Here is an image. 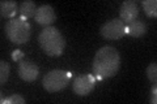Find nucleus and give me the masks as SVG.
Wrapping results in <instances>:
<instances>
[{
    "instance_id": "2",
    "label": "nucleus",
    "mask_w": 157,
    "mask_h": 104,
    "mask_svg": "<svg viewBox=\"0 0 157 104\" xmlns=\"http://www.w3.org/2000/svg\"><path fill=\"white\" fill-rule=\"evenodd\" d=\"M38 43L48 56H60L66 48V39L56 27L47 26L39 33Z\"/></svg>"
},
{
    "instance_id": "14",
    "label": "nucleus",
    "mask_w": 157,
    "mask_h": 104,
    "mask_svg": "<svg viewBox=\"0 0 157 104\" xmlns=\"http://www.w3.org/2000/svg\"><path fill=\"white\" fill-rule=\"evenodd\" d=\"M9 64L7 61L2 60L0 61V85H4L7 81H8V77H9Z\"/></svg>"
},
{
    "instance_id": "15",
    "label": "nucleus",
    "mask_w": 157,
    "mask_h": 104,
    "mask_svg": "<svg viewBox=\"0 0 157 104\" xmlns=\"http://www.w3.org/2000/svg\"><path fill=\"white\" fill-rule=\"evenodd\" d=\"M147 77L148 80L152 82V83H156V80H157V64L156 63H152L148 65L147 68Z\"/></svg>"
},
{
    "instance_id": "8",
    "label": "nucleus",
    "mask_w": 157,
    "mask_h": 104,
    "mask_svg": "<svg viewBox=\"0 0 157 104\" xmlns=\"http://www.w3.org/2000/svg\"><path fill=\"white\" fill-rule=\"evenodd\" d=\"M139 16V5L135 0H126L121 4L119 8V18L124 23H130L135 21Z\"/></svg>"
},
{
    "instance_id": "13",
    "label": "nucleus",
    "mask_w": 157,
    "mask_h": 104,
    "mask_svg": "<svg viewBox=\"0 0 157 104\" xmlns=\"http://www.w3.org/2000/svg\"><path fill=\"white\" fill-rule=\"evenodd\" d=\"M141 7H143L145 14L148 17H156L157 16V2L156 0H143L141 2Z\"/></svg>"
},
{
    "instance_id": "4",
    "label": "nucleus",
    "mask_w": 157,
    "mask_h": 104,
    "mask_svg": "<svg viewBox=\"0 0 157 104\" xmlns=\"http://www.w3.org/2000/svg\"><path fill=\"white\" fill-rule=\"evenodd\" d=\"M71 73L66 70H60V69H55V70L48 72L45 77H43L42 85L45 90L48 92H58L66 88L70 81Z\"/></svg>"
},
{
    "instance_id": "17",
    "label": "nucleus",
    "mask_w": 157,
    "mask_h": 104,
    "mask_svg": "<svg viewBox=\"0 0 157 104\" xmlns=\"http://www.w3.org/2000/svg\"><path fill=\"white\" fill-rule=\"evenodd\" d=\"M149 103L151 104H156L157 103V86L153 85L151 88V98H149Z\"/></svg>"
},
{
    "instance_id": "1",
    "label": "nucleus",
    "mask_w": 157,
    "mask_h": 104,
    "mask_svg": "<svg viewBox=\"0 0 157 104\" xmlns=\"http://www.w3.org/2000/svg\"><path fill=\"white\" fill-rule=\"evenodd\" d=\"M121 55L114 47L105 46L96 52L92 63V72L98 80L111 78L119 70Z\"/></svg>"
},
{
    "instance_id": "5",
    "label": "nucleus",
    "mask_w": 157,
    "mask_h": 104,
    "mask_svg": "<svg viewBox=\"0 0 157 104\" xmlns=\"http://www.w3.org/2000/svg\"><path fill=\"white\" fill-rule=\"evenodd\" d=\"M100 34L107 41H117L127 34V26L121 18H113L102 25Z\"/></svg>"
},
{
    "instance_id": "3",
    "label": "nucleus",
    "mask_w": 157,
    "mask_h": 104,
    "mask_svg": "<svg viewBox=\"0 0 157 104\" xmlns=\"http://www.w3.org/2000/svg\"><path fill=\"white\" fill-rule=\"evenodd\" d=\"M32 27L24 18H12L6 23V34L14 44H24L30 39Z\"/></svg>"
},
{
    "instance_id": "7",
    "label": "nucleus",
    "mask_w": 157,
    "mask_h": 104,
    "mask_svg": "<svg viewBox=\"0 0 157 104\" xmlns=\"http://www.w3.org/2000/svg\"><path fill=\"white\" fill-rule=\"evenodd\" d=\"M18 77L25 82H33L37 80L38 74H39V69L38 66L30 60H20L18 63Z\"/></svg>"
},
{
    "instance_id": "18",
    "label": "nucleus",
    "mask_w": 157,
    "mask_h": 104,
    "mask_svg": "<svg viewBox=\"0 0 157 104\" xmlns=\"http://www.w3.org/2000/svg\"><path fill=\"white\" fill-rule=\"evenodd\" d=\"M18 57H22V53H20V51H14L13 59H14V60H18Z\"/></svg>"
},
{
    "instance_id": "12",
    "label": "nucleus",
    "mask_w": 157,
    "mask_h": 104,
    "mask_svg": "<svg viewBox=\"0 0 157 104\" xmlns=\"http://www.w3.org/2000/svg\"><path fill=\"white\" fill-rule=\"evenodd\" d=\"M37 5L34 2H30V0H26V2H22L21 5H20V13H21V18H32L36 17L37 13Z\"/></svg>"
},
{
    "instance_id": "11",
    "label": "nucleus",
    "mask_w": 157,
    "mask_h": 104,
    "mask_svg": "<svg viewBox=\"0 0 157 104\" xmlns=\"http://www.w3.org/2000/svg\"><path fill=\"white\" fill-rule=\"evenodd\" d=\"M18 11V5L16 2H6L3 0L0 3V13H2V17L3 18H13L14 14L17 13Z\"/></svg>"
},
{
    "instance_id": "9",
    "label": "nucleus",
    "mask_w": 157,
    "mask_h": 104,
    "mask_svg": "<svg viewBox=\"0 0 157 104\" xmlns=\"http://www.w3.org/2000/svg\"><path fill=\"white\" fill-rule=\"evenodd\" d=\"M36 21L37 23L42 25V26H48L56 21V14L55 11L51 5H47V4H43V5L38 7L37 9V13H36Z\"/></svg>"
},
{
    "instance_id": "6",
    "label": "nucleus",
    "mask_w": 157,
    "mask_h": 104,
    "mask_svg": "<svg viewBox=\"0 0 157 104\" xmlns=\"http://www.w3.org/2000/svg\"><path fill=\"white\" fill-rule=\"evenodd\" d=\"M96 86V80L94 77L90 74H81L75 78V81L72 83V88L75 94L80 96H85L88 94L93 91V88Z\"/></svg>"
},
{
    "instance_id": "10",
    "label": "nucleus",
    "mask_w": 157,
    "mask_h": 104,
    "mask_svg": "<svg viewBox=\"0 0 157 104\" xmlns=\"http://www.w3.org/2000/svg\"><path fill=\"white\" fill-rule=\"evenodd\" d=\"M145 33H147V25L144 21H141L139 18L130 22L128 26H127V34H130L134 38H139L141 35H144Z\"/></svg>"
},
{
    "instance_id": "16",
    "label": "nucleus",
    "mask_w": 157,
    "mask_h": 104,
    "mask_svg": "<svg viewBox=\"0 0 157 104\" xmlns=\"http://www.w3.org/2000/svg\"><path fill=\"white\" fill-rule=\"evenodd\" d=\"M2 103H9V104H24L25 103V99H24L22 96H20V95H12V96H9L8 99H2Z\"/></svg>"
}]
</instances>
